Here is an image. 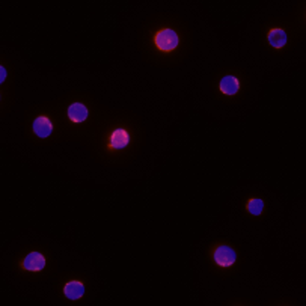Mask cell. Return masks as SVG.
I'll list each match as a JSON object with an SVG mask.
<instances>
[{
	"instance_id": "9c48e42d",
	"label": "cell",
	"mask_w": 306,
	"mask_h": 306,
	"mask_svg": "<svg viewBox=\"0 0 306 306\" xmlns=\"http://www.w3.org/2000/svg\"><path fill=\"white\" fill-rule=\"evenodd\" d=\"M268 43L274 48H282L287 44V34L282 29H271L268 32Z\"/></svg>"
},
{
	"instance_id": "8fae6325",
	"label": "cell",
	"mask_w": 306,
	"mask_h": 306,
	"mask_svg": "<svg viewBox=\"0 0 306 306\" xmlns=\"http://www.w3.org/2000/svg\"><path fill=\"white\" fill-rule=\"evenodd\" d=\"M5 79H6V70H5V67H2L0 68V80H2V83L5 82Z\"/></svg>"
},
{
	"instance_id": "ba28073f",
	"label": "cell",
	"mask_w": 306,
	"mask_h": 306,
	"mask_svg": "<svg viewBox=\"0 0 306 306\" xmlns=\"http://www.w3.org/2000/svg\"><path fill=\"white\" fill-rule=\"evenodd\" d=\"M240 89V83L234 76H226L220 80V90L226 95H234Z\"/></svg>"
},
{
	"instance_id": "7a4b0ae2",
	"label": "cell",
	"mask_w": 306,
	"mask_h": 306,
	"mask_svg": "<svg viewBox=\"0 0 306 306\" xmlns=\"http://www.w3.org/2000/svg\"><path fill=\"white\" fill-rule=\"evenodd\" d=\"M215 261L220 267H229L235 262V252L229 246H219L215 251Z\"/></svg>"
},
{
	"instance_id": "6da1fadb",
	"label": "cell",
	"mask_w": 306,
	"mask_h": 306,
	"mask_svg": "<svg viewBox=\"0 0 306 306\" xmlns=\"http://www.w3.org/2000/svg\"><path fill=\"white\" fill-rule=\"evenodd\" d=\"M156 45L159 47V50L162 51H172L178 47V35L175 34L172 29H162L156 34Z\"/></svg>"
},
{
	"instance_id": "30bf717a",
	"label": "cell",
	"mask_w": 306,
	"mask_h": 306,
	"mask_svg": "<svg viewBox=\"0 0 306 306\" xmlns=\"http://www.w3.org/2000/svg\"><path fill=\"white\" fill-rule=\"evenodd\" d=\"M248 211L254 216H260L262 213V208H264V202L261 199H251L246 205Z\"/></svg>"
},
{
	"instance_id": "5b68a950",
	"label": "cell",
	"mask_w": 306,
	"mask_h": 306,
	"mask_svg": "<svg viewBox=\"0 0 306 306\" xmlns=\"http://www.w3.org/2000/svg\"><path fill=\"white\" fill-rule=\"evenodd\" d=\"M34 131L38 137H48L53 131V126L50 123V119L47 116H38L35 121H34Z\"/></svg>"
},
{
	"instance_id": "3957f363",
	"label": "cell",
	"mask_w": 306,
	"mask_h": 306,
	"mask_svg": "<svg viewBox=\"0 0 306 306\" xmlns=\"http://www.w3.org/2000/svg\"><path fill=\"white\" fill-rule=\"evenodd\" d=\"M44 267H45V258L40 252H30L23 261V268L27 271H40Z\"/></svg>"
},
{
	"instance_id": "52a82bcc",
	"label": "cell",
	"mask_w": 306,
	"mask_h": 306,
	"mask_svg": "<svg viewBox=\"0 0 306 306\" xmlns=\"http://www.w3.org/2000/svg\"><path fill=\"white\" fill-rule=\"evenodd\" d=\"M68 118L73 123H83L87 118V109L82 103H74L68 109Z\"/></svg>"
},
{
	"instance_id": "277c9868",
	"label": "cell",
	"mask_w": 306,
	"mask_h": 306,
	"mask_svg": "<svg viewBox=\"0 0 306 306\" xmlns=\"http://www.w3.org/2000/svg\"><path fill=\"white\" fill-rule=\"evenodd\" d=\"M64 293L70 300H79L85 294V285L79 281H71L65 285Z\"/></svg>"
},
{
	"instance_id": "8992f818",
	"label": "cell",
	"mask_w": 306,
	"mask_h": 306,
	"mask_svg": "<svg viewBox=\"0 0 306 306\" xmlns=\"http://www.w3.org/2000/svg\"><path fill=\"white\" fill-rule=\"evenodd\" d=\"M130 142V136L129 133L123 129H118L112 133L110 136V148H115V149H121V148H126Z\"/></svg>"
}]
</instances>
